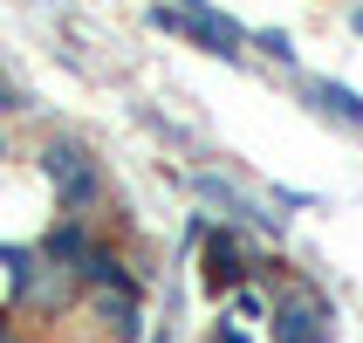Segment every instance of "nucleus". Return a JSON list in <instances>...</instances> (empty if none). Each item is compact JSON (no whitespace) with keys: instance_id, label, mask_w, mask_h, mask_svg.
<instances>
[{"instance_id":"2","label":"nucleus","mask_w":363,"mask_h":343,"mask_svg":"<svg viewBox=\"0 0 363 343\" xmlns=\"http://www.w3.org/2000/svg\"><path fill=\"white\" fill-rule=\"evenodd\" d=\"M41 172H48V185H55V200L69 206V213H89V206L103 200V172H96V158H89L82 144H48V151H41Z\"/></svg>"},{"instance_id":"1","label":"nucleus","mask_w":363,"mask_h":343,"mask_svg":"<svg viewBox=\"0 0 363 343\" xmlns=\"http://www.w3.org/2000/svg\"><path fill=\"white\" fill-rule=\"evenodd\" d=\"M267 316H274V343H329L336 337V309H329L323 288H308V282H288Z\"/></svg>"},{"instance_id":"3","label":"nucleus","mask_w":363,"mask_h":343,"mask_svg":"<svg viewBox=\"0 0 363 343\" xmlns=\"http://www.w3.org/2000/svg\"><path fill=\"white\" fill-rule=\"evenodd\" d=\"M240 282H247L240 241H233V234H213V241H206V288L220 295V288H240Z\"/></svg>"},{"instance_id":"4","label":"nucleus","mask_w":363,"mask_h":343,"mask_svg":"<svg viewBox=\"0 0 363 343\" xmlns=\"http://www.w3.org/2000/svg\"><path fill=\"white\" fill-rule=\"evenodd\" d=\"M76 275L89 288H130V275H123V261L110 254V247H82V261H76Z\"/></svg>"},{"instance_id":"8","label":"nucleus","mask_w":363,"mask_h":343,"mask_svg":"<svg viewBox=\"0 0 363 343\" xmlns=\"http://www.w3.org/2000/svg\"><path fill=\"white\" fill-rule=\"evenodd\" d=\"M0 343H14V337H7V330H0Z\"/></svg>"},{"instance_id":"7","label":"nucleus","mask_w":363,"mask_h":343,"mask_svg":"<svg viewBox=\"0 0 363 343\" xmlns=\"http://www.w3.org/2000/svg\"><path fill=\"white\" fill-rule=\"evenodd\" d=\"M7 103H14V89H7V82H0V110H7Z\"/></svg>"},{"instance_id":"6","label":"nucleus","mask_w":363,"mask_h":343,"mask_svg":"<svg viewBox=\"0 0 363 343\" xmlns=\"http://www.w3.org/2000/svg\"><path fill=\"white\" fill-rule=\"evenodd\" d=\"M213 343H247V330L240 323H220V330H213Z\"/></svg>"},{"instance_id":"5","label":"nucleus","mask_w":363,"mask_h":343,"mask_svg":"<svg viewBox=\"0 0 363 343\" xmlns=\"http://www.w3.org/2000/svg\"><path fill=\"white\" fill-rule=\"evenodd\" d=\"M315 97H323V110H336V117L363 124V103H357V89H343V82H315Z\"/></svg>"}]
</instances>
